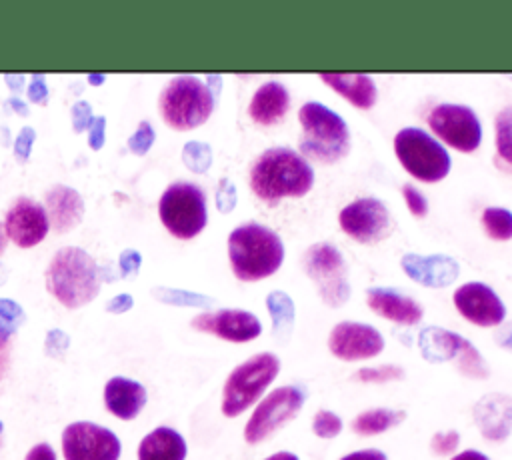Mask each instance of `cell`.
I'll return each instance as SVG.
<instances>
[{
    "mask_svg": "<svg viewBox=\"0 0 512 460\" xmlns=\"http://www.w3.org/2000/svg\"><path fill=\"white\" fill-rule=\"evenodd\" d=\"M250 188L256 198L276 204L284 198H302L314 186V170L300 152L274 146L264 150L250 166Z\"/></svg>",
    "mask_w": 512,
    "mask_h": 460,
    "instance_id": "cell-1",
    "label": "cell"
},
{
    "mask_svg": "<svg viewBox=\"0 0 512 460\" xmlns=\"http://www.w3.org/2000/svg\"><path fill=\"white\" fill-rule=\"evenodd\" d=\"M228 260L242 282H258L272 276L284 262V242L260 222H244L228 234Z\"/></svg>",
    "mask_w": 512,
    "mask_h": 460,
    "instance_id": "cell-2",
    "label": "cell"
},
{
    "mask_svg": "<svg viewBox=\"0 0 512 460\" xmlns=\"http://www.w3.org/2000/svg\"><path fill=\"white\" fill-rule=\"evenodd\" d=\"M302 126L300 156L308 162L336 164L350 152V130L346 120L320 102H306L298 110Z\"/></svg>",
    "mask_w": 512,
    "mask_h": 460,
    "instance_id": "cell-3",
    "label": "cell"
},
{
    "mask_svg": "<svg viewBox=\"0 0 512 460\" xmlns=\"http://www.w3.org/2000/svg\"><path fill=\"white\" fill-rule=\"evenodd\" d=\"M100 282L102 274L94 258L74 246L58 250L46 270L48 292L66 308L88 304L98 294Z\"/></svg>",
    "mask_w": 512,
    "mask_h": 460,
    "instance_id": "cell-4",
    "label": "cell"
},
{
    "mask_svg": "<svg viewBox=\"0 0 512 460\" xmlns=\"http://www.w3.org/2000/svg\"><path fill=\"white\" fill-rule=\"evenodd\" d=\"M214 94L196 76H176L160 92L158 106L164 122L174 130L204 124L214 110Z\"/></svg>",
    "mask_w": 512,
    "mask_h": 460,
    "instance_id": "cell-5",
    "label": "cell"
},
{
    "mask_svg": "<svg viewBox=\"0 0 512 460\" xmlns=\"http://www.w3.org/2000/svg\"><path fill=\"white\" fill-rule=\"evenodd\" d=\"M280 372V360L272 352H260L238 364L222 388V414L240 416L252 406Z\"/></svg>",
    "mask_w": 512,
    "mask_h": 460,
    "instance_id": "cell-6",
    "label": "cell"
},
{
    "mask_svg": "<svg viewBox=\"0 0 512 460\" xmlns=\"http://www.w3.org/2000/svg\"><path fill=\"white\" fill-rule=\"evenodd\" d=\"M394 154L412 178L426 184L444 180L452 166L448 150L426 130L416 126H406L396 132Z\"/></svg>",
    "mask_w": 512,
    "mask_h": 460,
    "instance_id": "cell-7",
    "label": "cell"
},
{
    "mask_svg": "<svg viewBox=\"0 0 512 460\" xmlns=\"http://www.w3.org/2000/svg\"><path fill=\"white\" fill-rule=\"evenodd\" d=\"M158 214L172 236L190 240L206 226V196L196 184L174 182L160 196Z\"/></svg>",
    "mask_w": 512,
    "mask_h": 460,
    "instance_id": "cell-8",
    "label": "cell"
},
{
    "mask_svg": "<svg viewBox=\"0 0 512 460\" xmlns=\"http://www.w3.org/2000/svg\"><path fill=\"white\" fill-rule=\"evenodd\" d=\"M304 270L316 282L324 304L338 308L350 298L346 262L340 250L330 242H316L304 252Z\"/></svg>",
    "mask_w": 512,
    "mask_h": 460,
    "instance_id": "cell-9",
    "label": "cell"
},
{
    "mask_svg": "<svg viewBox=\"0 0 512 460\" xmlns=\"http://www.w3.org/2000/svg\"><path fill=\"white\" fill-rule=\"evenodd\" d=\"M304 406V392L298 386H280L272 390L250 414L244 426V440L260 444L276 430L288 424Z\"/></svg>",
    "mask_w": 512,
    "mask_h": 460,
    "instance_id": "cell-10",
    "label": "cell"
},
{
    "mask_svg": "<svg viewBox=\"0 0 512 460\" xmlns=\"http://www.w3.org/2000/svg\"><path fill=\"white\" fill-rule=\"evenodd\" d=\"M420 350L428 362L456 360L460 374L468 378H488V366L484 364L476 346H472L464 336L444 330V328H424L420 332Z\"/></svg>",
    "mask_w": 512,
    "mask_h": 460,
    "instance_id": "cell-11",
    "label": "cell"
},
{
    "mask_svg": "<svg viewBox=\"0 0 512 460\" xmlns=\"http://www.w3.org/2000/svg\"><path fill=\"white\" fill-rule=\"evenodd\" d=\"M430 130L450 148L470 154L482 142V124L476 112L464 104H436L428 116Z\"/></svg>",
    "mask_w": 512,
    "mask_h": 460,
    "instance_id": "cell-12",
    "label": "cell"
},
{
    "mask_svg": "<svg viewBox=\"0 0 512 460\" xmlns=\"http://www.w3.org/2000/svg\"><path fill=\"white\" fill-rule=\"evenodd\" d=\"M340 230L360 244H376L392 232L388 208L378 198H356L338 212Z\"/></svg>",
    "mask_w": 512,
    "mask_h": 460,
    "instance_id": "cell-13",
    "label": "cell"
},
{
    "mask_svg": "<svg viewBox=\"0 0 512 460\" xmlns=\"http://www.w3.org/2000/svg\"><path fill=\"white\" fill-rule=\"evenodd\" d=\"M64 460H118L120 440L104 426L74 422L62 432Z\"/></svg>",
    "mask_w": 512,
    "mask_h": 460,
    "instance_id": "cell-14",
    "label": "cell"
},
{
    "mask_svg": "<svg viewBox=\"0 0 512 460\" xmlns=\"http://www.w3.org/2000/svg\"><path fill=\"white\" fill-rule=\"evenodd\" d=\"M452 302L462 318L480 328L498 326L506 316L504 302L484 282H466L458 286L452 294Z\"/></svg>",
    "mask_w": 512,
    "mask_h": 460,
    "instance_id": "cell-15",
    "label": "cell"
},
{
    "mask_svg": "<svg viewBox=\"0 0 512 460\" xmlns=\"http://www.w3.org/2000/svg\"><path fill=\"white\" fill-rule=\"evenodd\" d=\"M328 348L338 360H368L384 350V338L370 324L344 320L332 328L328 336Z\"/></svg>",
    "mask_w": 512,
    "mask_h": 460,
    "instance_id": "cell-16",
    "label": "cell"
},
{
    "mask_svg": "<svg viewBox=\"0 0 512 460\" xmlns=\"http://www.w3.org/2000/svg\"><path fill=\"white\" fill-rule=\"evenodd\" d=\"M190 326L198 332L214 334L228 342H250L260 336L262 324L260 320L248 312L238 308H222L216 312H204L192 318Z\"/></svg>",
    "mask_w": 512,
    "mask_h": 460,
    "instance_id": "cell-17",
    "label": "cell"
},
{
    "mask_svg": "<svg viewBox=\"0 0 512 460\" xmlns=\"http://www.w3.org/2000/svg\"><path fill=\"white\" fill-rule=\"evenodd\" d=\"M48 216L46 210L30 200V198H16L6 212L4 218V232L6 236L20 248H30L42 242L48 234Z\"/></svg>",
    "mask_w": 512,
    "mask_h": 460,
    "instance_id": "cell-18",
    "label": "cell"
},
{
    "mask_svg": "<svg viewBox=\"0 0 512 460\" xmlns=\"http://www.w3.org/2000/svg\"><path fill=\"white\" fill-rule=\"evenodd\" d=\"M400 266L408 278L428 288L448 286L458 278V272H460L458 262L448 254L420 256V254L408 252L400 258Z\"/></svg>",
    "mask_w": 512,
    "mask_h": 460,
    "instance_id": "cell-19",
    "label": "cell"
},
{
    "mask_svg": "<svg viewBox=\"0 0 512 460\" xmlns=\"http://www.w3.org/2000/svg\"><path fill=\"white\" fill-rule=\"evenodd\" d=\"M366 304L374 314L390 322H396L400 326L418 324L424 316L422 306L414 298L400 294L398 290H392V288H382V286L368 288Z\"/></svg>",
    "mask_w": 512,
    "mask_h": 460,
    "instance_id": "cell-20",
    "label": "cell"
},
{
    "mask_svg": "<svg viewBox=\"0 0 512 460\" xmlns=\"http://www.w3.org/2000/svg\"><path fill=\"white\" fill-rule=\"evenodd\" d=\"M288 108V88L278 80H268L252 94V100L248 104V116L260 126H274L284 120Z\"/></svg>",
    "mask_w": 512,
    "mask_h": 460,
    "instance_id": "cell-21",
    "label": "cell"
},
{
    "mask_svg": "<svg viewBox=\"0 0 512 460\" xmlns=\"http://www.w3.org/2000/svg\"><path fill=\"white\" fill-rule=\"evenodd\" d=\"M104 404L108 412L122 420H132L138 416L142 406L146 404V390L142 384L114 376L106 382L104 388Z\"/></svg>",
    "mask_w": 512,
    "mask_h": 460,
    "instance_id": "cell-22",
    "label": "cell"
},
{
    "mask_svg": "<svg viewBox=\"0 0 512 460\" xmlns=\"http://www.w3.org/2000/svg\"><path fill=\"white\" fill-rule=\"evenodd\" d=\"M46 210L50 226L56 232H68L82 220L84 204L74 188L58 184L46 192Z\"/></svg>",
    "mask_w": 512,
    "mask_h": 460,
    "instance_id": "cell-23",
    "label": "cell"
},
{
    "mask_svg": "<svg viewBox=\"0 0 512 460\" xmlns=\"http://www.w3.org/2000/svg\"><path fill=\"white\" fill-rule=\"evenodd\" d=\"M476 420L488 440H504L512 428V398L492 394L476 404Z\"/></svg>",
    "mask_w": 512,
    "mask_h": 460,
    "instance_id": "cell-24",
    "label": "cell"
},
{
    "mask_svg": "<svg viewBox=\"0 0 512 460\" xmlns=\"http://www.w3.org/2000/svg\"><path fill=\"white\" fill-rule=\"evenodd\" d=\"M320 80L360 110H370L378 100L376 82L366 74H320Z\"/></svg>",
    "mask_w": 512,
    "mask_h": 460,
    "instance_id": "cell-25",
    "label": "cell"
},
{
    "mask_svg": "<svg viewBox=\"0 0 512 460\" xmlns=\"http://www.w3.org/2000/svg\"><path fill=\"white\" fill-rule=\"evenodd\" d=\"M186 442L184 438L168 428L160 426L146 434L138 446V460H184Z\"/></svg>",
    "mask_w": 512,
    "mask_h": 460,
    "instance_id": "cell-26",
    "label": "cell"
},
{
    "mask_svg": "<svg viewBox=\"0 0 512 460\" xmlns=\"http://www.w3.org/2000/svg\"><path fill=\"white\" fill-rule=\"evenodd\" d=\"M406 418L404 410H388V408H372L358 414L352 420V430L358 436H374L382 434L394 426H398Z\"/></svg>",
    "mask_w": 512,
    "mask_h": 460,
    "instance_id": "cell-27",
    "label": "cell"
},
{
    "mask_svg": "<svg viewBox=\"0 0 512 460\" xmlns=\"http://www.w3.org/2000/svg\"><path fill=\"white\" fill-rule=\"evenodd\" d=\"M266 306L272 316V334L276 340H286L294 328V302L282 290H272L266 296Z\"/></svg>",
    "mask_w": 512,
    "mask_h": 460,
    "instance_id": "cell-28",
    "label": "cell"
},
{
    "mask_svg": "<svg viewBox=\"0 0 512 460\" xmlns=\"http://www.w3.org/2000/svg\"><path fill=\"white\" fill-rule=\"evenodd\" d=\"M494 142L496 164L512 172V104L504 106L494 118Z\"/></svg>",
    "mask_w": 512,
    "mask_h": 460,
    "instance_id": "cell-29",
    "label": "cell"
},
{
    "mask_svg": "<svg viewBox=\"0 0 512 460\" xmlns=\"http://www.w3.org/2000/svg\"><path fill=\"white\" fill-rule=\"evenodd\" d=\"M482 230L488 238L504 242L512 238V212L502 206H488L484 208L482 216Z\"/></svg>",
    "mask_w": 512,
    "mask_h": 460,
    "instance_id": "cell-30",
    "label": "cell"
},
{
    "mask_svg": "<svg viewBox=\"0 0 512 460\" xmlns=\"http://www.w3.org/2000/svg\"><path fill=\"white\" fill-rule=\"evenodd\" d=\"M182 160L192 172H206L212 162V152L204 142H188L182 150Z\"/></svg>",
    "mask_w": 512,
    "mask_h": 460,
    "instance_id": "cell-31",
    "label": "cell"
},
{
    "mask_svg": "<svg viewBox=\"0 0 512 460\" xmlns=\"http://www.w3.org/2000/svg\"><path fill=\"white\" fill-rule=\"evenodd\" d=\"M400 378H404V370L400 366H392V364H384V366H376V368H360L352 376V380L366 382V384H382V382H392V380H400Z\"/></svg>",
    "mask_w": 512,
    "mask_h": 460,
    "instance_id": "cell-32",
    "label": "cell"
},
{
    "mask_svg": "<svg viewBox=\"0 0 512 460\" xmlns=\"http://www.w3.org/2000/svg\"><path fill=\"white\" fill-rule=\"evenodd\" d=\"M312 430L318 438H336L342 432V420L330 410H318L312 420Z\"/></svg>",
    "mask_w": 512,
    "mask_h": 460,
    "instance_id": "cell-33",
    "label": "cell"
},
{
    "mask_svg": "<svg viewBox=\"0 0 512 460\" xmlns=\"http://www.w3.org/2000/svg\"><path fill=\"white\" fill-rule=\"evenodd\" d=\"M402 198L408 206V210L416 216V218H424L428 214V200L424 198V194L412 186V184H404L402 186Z\"/></svg>",
    "mask_w": 512,
    "mask_h": 460,
    "instance_id": "cell-34",
    "label": "cell"
},
{
    "mask_svg": "<svg viewBox=\"0 0 512 460\" xmlns=\"http://www.w3.org/2000/svg\"><path fill=\"white\" fill-rule=\"evenodd\" d=\"M158 296L166 302L172 304H188V306H208L212 304L210 298L200 296V294H190V292H182V290H168V288H160Z\"/></svg>",
    "mask_w": 512,
    "mask_h": 460,
    "instance_id": "cell-35",
    "label": "cell"
},
{
    "mask_svg": "<svg viewBox=\"0 0 512 460\" xmlns=\"http://www.w3.org/2000/svg\"><path fill=\"white\" fill-rule=\"evenodd\" d=\"M460 444V434L456 430H450V432H436L430 440V450L438 456H446V454H452L456 452Z\"/></svg>",
    "mask_w": 512,
    "mask_h": 460,
    "instance_id": "cell-36",
    "label": "cell"
},
{
    "mask_svg": "<svg viewBox=\"0 0 512 460\" xmlns=\"http://www.w3.org/2000/svg\"><path fill=\"white\" fill-rule=\"evenodd\" d=\"M152 142H154V130H152V126H150L148 122H140L136 134L128 140V146H130V150H132L134 154H144V152L152 146Z\"/></svg>",
    "mask_w": 512,
    "mask_h": 460,
    "instance_id": "cell-37",
    "label": "cell"
},
{
    "mask_svg": "<svg viewBox=\"0 0 512 460\" xmlns=\"http://www.w3.org/2000/svg\"><path fill=\"white\" fill-rule=\"evenodd\" d=\"M216 204L220 212H230L236 204V188L228 178H222L216 190Z\"/></svg>",
    "mask_w": 512,
    "mask_h": 460,
    "instance_id": "cell-38",
    "label": "cell"
},
{
    "mask_svg": "<svg viewBox=\"0 0 512 460\" xmlns=\"http://www.w3.org/2000/svg\"><path fill=\"white\" fill-rule=\"evenodd\" d=\"M92 116H90V106L86 102H76L74 108H72V124H74V130L80 132L84 130L88 124H92Z\"/></svg>",
    "mask_w": 512,
    "mask_h": 460,
    "instance_id": "cell-39",
    "label": "cell"
},
{
    "mask_svg": "<svg viewBox=\"0 0 512 460\" xmlns=\"http://www.w3.org/2000/svg\"><path fill=\"white\" fill-rule=\"evenodd\" d=\"M22 318H24V314L18 304H14L12 300H0V320H4L16 328L18 320H22Z\"/></svg>",
    "mask_w": 512,
    "mask_h": 460,
    "instance_id": "cell-40",
    "label": "cell"
},
{
    "mask_svg": "<svg viewBox=\"0 0 512 460\" xmlns=\"http://www.w3.org/2000/svg\"><path fill=\"white\" fill-rule=\"evenodd\" d=\"M68 346V336L62 334L60 330H52L46 338V352L52 356H60L62 350H66Z\"/></svg>",
    "mask_w": 512,
    "mask_h": 460,
    "instance_id": "cell-41",
    "label": "cell"
},
{
    "mask_svg": "<svg viewBox=\"0 0 512 460\" xmlns=\"http://www.w3.org/2000/svg\"><path fill=\"white\" fill-rule=\"evenodd\" d=\"M32 142H34V130H32V128H24V130L20 132V136L16 138L14 152H16L22 160H26V158H28V154H30V146H32Z\"/></svg>",
    "mask_w": 512,
    "mask_h": 460,
    "instance_id": "cell-42",
    "label": "cell"
},
{
    "mask_svg": "<svg viewBox=\"0 0 512 460\" xmlns=\"http://www.w3.org/2000/svg\"><path fill=\"white\" fill-rule=\"evenodd\" d=\"M104 124H106V120L100 116V118H94L92 120V124H90V146L94 148V150H98V148H102V144H104Z\"/></svg>",
    "mask_w": 512,
    "mask_h": 460,
    "instance_id": "cell-43",
    "label": "cell"
},
{
    "mask_svg": "<svg viewBox=\"0 0 512 460\" xmlns=\"http://www.w3.org/2000/svg\"><path fill=\"white\" fill-rule=\"evenodd\" d=\"M24 460H56V454L50 444L42 442V444H36L34 448H30Z\"/></svg>",
    "mask_w": 512,
    "mask_h": 460,
    "instance_id": "cell-44",
    "label": "cell"
},
{
    "mask_svg": "<svg viewBox=\"0 0 512 460\" xmlns=\"http://www.w3.org/2000/svg\"><path fill=\"white\" fill-rule=\"evenodd\" d=\"M340 460H388L386 454L382 450H376V448H366V450H356V452H350L346 454L344 458Z\"/></svg>",
    "mask_w": 512,
    "mask_h": 460,
    "instance_id": "cell-45",
    "label": "cell"
},
{
    "mask_svg": "<svg viewBox=\"0 0 512 460\" xmlns=\"http://www.w3.org/2000/svg\"><path fill=\"white\" fill-rule=\"evenodd\" d=\"M10 348H12L10 346V336L0 334V382H2V378L8 370V366H10Z\"/></svg>",
    "mask_w": 512,
    "mask_h": 460,
    "instance_id": "cell-46",
    "label": "cell"
},
{
    "mask_svg": "<svg viewBox=\"0 0 512 460\" xmlns=\"http://www.w3.org/2000/svg\"><path fill=\"white\" fill-rule=\"evenodd\" d=\"M28 94H30V98H32L34 102H38V104L44 102V98L48 96V88H46V84L42 82V76H34V78H32V84H30Z\"/></svg>",
    "mask_w": 512,
    "mask_h": 460,
    "instance_id": "cell-47",
    "label": "cell"
},
{
    "mask_svg": "<svg viewBox=\"0 0 512 460\" xmlns=\"http://www.w3.org/2000/svg\"><path fill=\"white\" fill-rule=\"evenodd\" d=\"M120 266L124 272H134L140 266V254L136 250H126L120 256Z\"/></svg>",
    "mask_w": 512,
    "mask_h": 460,
    "instance_id": "cell-48",
    "label": "cell"
},
{
    "mask_svg": "<svg viewBox=\"0 0 512 460\" xmlns=\"http://www.w3.org/2000/svg\"><path fill=\"white\" fill-rule=\"evenodd\" d=\"M132 306V298L130 296H118V298H114L110 304H108V310L110 312H124V310H128Z\"/></svg>",
    "mask_w": 512,
    "mask_h": 460,
    "instance_id": "cell-49",
    "label": "cell"
},
{
    "mask_svg": "<svg viewBox=\"0 0 512 460\" xmlns=\"http://www.w3.org/2000/svg\"><path fill=\"white\" fill-rule=\"evenodd\" d=\"M496 340H498L500 346L512 350V322H510L508 326H504V328L496 334Z\"/></svg>",
    "mask_w": 512,
    "mask_h": 460,
    "instance_id": "cell-50",
    "label": "cell"
},
{
    "mask_svg": "<svg viewBox=\"0 0 512 460\" xmlns=\"http://www.w3.org/2000/svg\"><path fill=\"white\" fill-rule=\"evenodd\" d=\"M450 460H488V456L478 452V450H464V452L452 456Z\"/></svg>",
    "mask_w": 512,
    "mask_h": 460,
    "instance_id": "cell-51",
    "label": "cell"
},
{
    "mask_svg": "<svg viewBox=\"0 0 512 460\" xmlns=\"http://www.w3.org/2000/svg\"><path fill=\"white\" fill-rule=\"evenodd\" d=\"M264 460H298V456L292 454V452H276V454H272V456H268Z\"/></svg>",
    "mask_w": 512,
    "mask_h": 460,
    "instance_id": "cell-52",
    "label": "cell"
},
{
    "mask_svg": "<svg viewBox=\"0 0 512 460\" xmlns=\"http://www.w3.org/2000/svg\"><path fill=\"white\" fill-rule=\"evenodd\" d=\"M4 248H6V232H4V226L0 224V254L4 252Z\"/></svg>",
    "mask_w": 512,
    "mask_h": 460,
    "instance_id": "cell-53",
    "label": "cell"
},
{
    "mask_svg": "<svg viewBox=\"0 0 512 460\" xmlns=\"http://www.w3.org/2000/svg\"><path fill=\"white\" fill-rule=\"evenodd\" d=\"M0 432H2V422H0Z\"/></svg>",
    "mask_w": 512,
    "mask_h": 460,
    "instance_id": "cell-54",
    "label": "cell"
}]
</instances>
